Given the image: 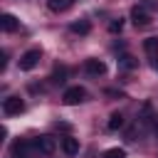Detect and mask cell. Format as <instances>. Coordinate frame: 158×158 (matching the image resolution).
Instances as JSON below:
<instances>
[{"label":"cell","instance_id":"obj_1","mask_svg":"<svg viewBox=\"0 0 158 158\" xmlns=\"http://www.w3.org/2000/svg\"><path fill=\"white\" fill-rule=\"evenodd\" d=\"M62 101H64L67 106H77V104L86 101V89H84V86H69V89L62 94Z\"/></svg>","mask_w":158,"mask_h":158},{"label":"cell","instance_id":"obj_2","mask_svg":"<svg viewBox=\"0 0 158 158\" xmlns=\"http://www.w3.org/2000/svg\"><path fill=\"white\" fill-rule=\"evenodd\" d=\"M40 57H42V52H40V49H27V52L20 57V62H17V64H20V69H22V72H32V69L40 64Z\"/></svg>","mask_w":158,"mask_h":158},{"label":"cell","instance_id":"obj_3","mask_svg":"<svg viewBox=\"0 0 158 158\" xmlns=\"http://www.w3.org/2000/svg\"><path fill=\"white\" fill-rule=\"evenodd\" d=\"M2 111L7 116H17V114L25 111V101L20 96H7V99H2Z\"/></svg>","mask_w":158,"mask_h":158},{"label":"cell","instance_id":"obj_4","mask_svg":"<svg viewBox=\"0 0 158 158\" xmlns=\"http://www.w3.org/2000/svg\"><path fill=\"white\" fill-rule=\"evenodd\" d=\"M131 20H133L136 27H146V25H151V15H148V10L141 7V5H133V7H131Z\"/></svg>","mask_w":158,"mask_h":158},{"label":"cell","instance_id":"obj_5","mask_svg":"<svg viewBox=\"0 0 158 158\" xmlns=\"http://www.w3.org/2000/svg\"><path fill=\"white\" fill-rule=\"evenodd\" d=\"M40 153H44V156H52L54 153V148H57V141L52 138V136H40V138H35V143H32Z\"/></svg>","mask_w":158,"mask_h":158},{"label":"cell","instance_id":"obj_6","mask_svg":"<svg viewBox=\"0 0 158 158\" xmlns=\"http://www.w3.org/2000/svg\"><path fill=\"white\" fill-rule=\"evenodd\" d=\"M84 72L86 74H91V77H101V74H106V64L101 62V59H86L84 62Z\"/></svg>","mask_w":158,"mask_h":158},{"label":"cell","instance_id":"obj_7","mask_svg":"<svg viewBox=\"0 0 158 158\" xmlns=\"http://www.w3.org/2000/svg\"><path fill=\"white\" fill-rule=\"evenodd\" d=\"M17 27H20V20H17L15 15H10V12L0 15V30H2V32H15Z\"/></svg>","mask_w":158,"mask_h":158},{"label":"cell","instance_id":"obj_8","mask_svg":"<svg viewBox=\"0 0 158 158\" xmlns=\"http://www.w3.org/2000/svg\"><path fill=\"white\" fill-rule=\"evenodd\" d=\"M62 151H64L67 156H77V153H79V138H74V136L62 138Z\"/></svg>","mask_w":158,"mask_h":158},{"label":"cell","instance_id":"obj_9","mask_svg":"<svg viewBox=\"0 0 158 158\" xmlns=\"http://www.w3.org/2000/svg\"><path fill=\"white\" fill-rule=\"evenodd\" d=\"M12 156H15V158H30V143L17 138V141L12 143Z\"/></svg>","mask_w":158,"mask_h":158},{"label":"cell","instance_id":"obj_10","mask_svg":"<svg viewBox=\"0 0 158 158\" xmlns=\"http://www.w3.org/2000/svg\"><path fill=\"white\" fill-rule=\"evenodd\" d=\"M74 5V0H47V7L52 10V12H64V10H69Z\"/></svg>","mask_w":158,"mask_h":158},{"label":"cell","instance_id":"obj_11","mask_svg":"<svg viewBox=\"0 0 158 158\" xmlns=\"http://www.w3.org/2000/svg\"><path fill=\"white\" fill-rule=\"evenodd\" d=\"M69 30H72L74 35H89V32H91V25H89V20H77V22L69 25Z\"/></svg>","mask_w":158,"mask_h":158},{"label":"cell","instance_id":"obj_12","mask_svg":"<svg viewBox=\"0 0 158 158\" xmlns=\"http://www.w3.org/2000/svg\"><path fill=\"white\" fill-rule=\"evenodd\" d=\"M123 123H126V121H123V114L114 111V114L109 116V123H106V126H109V131H118V128H123Z\"/></svg>","mask_w":158,"mask_h":158},{"label":"cell","instance_id":"obj_13","mask_svg":"<svg viewBox=\"0 0 158 158\" xmlns=\"http://www.w3.org/2000/svg\"><path fill=\"white\" fill-rule=\"evenodd\" d=\"M49 79H52V84H59V86H62V84L67 81V69H64V67H54V72H52Z\"/></svg>","mask_w":158,"mask_h":158},{"label":"cell","instance_id":"obj_14","mask_svg":"<svg viewBox=\"0 0 158 158\" xmlns=\"http://www.w3.org/2000/svg\"><path fill=\"white\" fill-rule=\"evenodd\" d=\"M118 64H121L123 69H136V64H138V62H136L131 54H121V57H118Z\"/></svg>","mask_w":158,"mask_h":158},{"label":"cell","instance_id":"obj_15","mask_svg":"<svg viewBox=\"0 0 158 158\" xmlns=\"http://www.w3.org/2000/svg\"><path fill=\"white\" fill-rule=\"evenodd\" d=\"M143 49H146L148 54H156V52H158V37H148V40H143Z\"/></svg>","mask_w":158,"mask_h":158},{"label":"cell","instance_id":"obj_16","mask_svg":"<svg viewBox=\"0 0 158 158\" xmlns=\"http://www.w3.org/2000/svg\"><path fill=\"white\" fill-rule=\"evenodd\" d=\"M101 158H126V151L123 148H109V151H104Z\"/></svg>","mask_w":158,"mask_h":158},{"label":"cell","instance_id":"obj_17","mask_svg":"<svg viewBox=\"0 0 158 158\" xmlns=\"http://www.w3.org/2000/svg\"><path fill=\"white\" fill-rule=\"evenodd\" d=\"M121 30H123V20H121V17L109 22V32H111V35H116V32H121Z\"/></svg>","mask_w":158,"mask_h":158},{"label":"cell","instance_id":"obj_18","mask_svg":"<svg viewBox=\"0 0 158 158\" xmlns=\"http://www.w3.org/2000/svg\"><path fill=\"white\" fill-rule=\"evenodd\" d=\"M104 94H106V96H111V99H126V94H123L121 89H106Z\"/></svg>","mask_w":158,"mask_h":158},{"label":"cell","instance_id":"obj_19","mask_svg":"<svg viewBox=\"0 0 158 158\" xmlns=\"http://www.w3.org/2000/svg\"><path fill=\"white\" fill-rule=\"evenodd\" d=\"M5 67H7V54L2 52V57H0V72H5Z\"/></svg>","mask_w":158,"mask_h":158},{"label":"cell","instance_id":"obj_20","mask_svg":"<svg viewBox=\"0 0 158 158\" xmlns=\"http://www.w3.org/2000/svg\"><path fill=\"white\" fill-rule=\"evenodd\" d=\"M146 5H151V7H153V5H158V0H146Z\"/></svg>","mask_w":158,"mask_h":158},{"label":"cell","instance_id":"obj_21","mask_svg":"<svg viewBox=\"0 0 158 158\" xmlns=\"http://www.w3.org/2000/svg\"><path fill=\"white\" fill-rule=\"evenodd\" d=\"M153 131H156V136H158V118L153 121Z\"/></svg>","mask_w":158,"mask_h":158},{"label":"cell","instance_id":"obj_22","mask_svg":"<svg viewBox=\"0 0 158 158\" xmlns=\"http://www.w3.org/2000/svg\"><path fill=\"white\" fill-rule=\"evenodd\" d=\"M153 69H156V72H158V62H153Z\"/></svg>","mask_w":158,"mask_h":158}]
</instances>
